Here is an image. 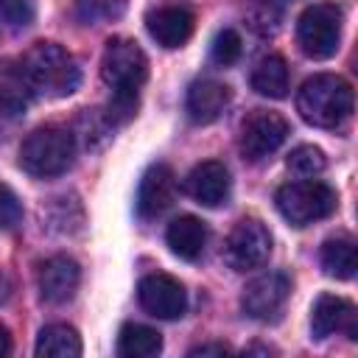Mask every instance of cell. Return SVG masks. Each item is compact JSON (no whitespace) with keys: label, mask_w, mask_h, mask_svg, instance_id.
I'll return each mask as SVG.
<instances>
[{"label":"cell","mask_w":358,"mask_h":358,"mask_svg":"<svg viewBox=\"0 0 358 358\" xmlns=\"http://www.w3.org/2000/svg\"><path fill=\"white\" fill-rule=\"evenodd\" d=\"M34 352L39 358H76L81 355V336L70 324H48L39 330Z\"/></svg>","instance_id":"21"},{"label":"cell","mask_w":358,"mask_h":358,"mask_svg":"<svg viewBox=\"0 0 358 358\" xmlns=\"http://www.w3.org/2000/svg\"><path fill=\"white\" fill-rule=\"evenodd\" d=\"M241 53H243V42H241L235 28H224V31L215 34L213 48H210V56H213L215 64L229 67V64H235L241 59Z\"/></svg>","instance_id":"25"},{"label":"cell","mask_w":358,"mask_h":358,"mask_svg":"<svg viewBox=\"0 0 358 358\" xmlns=\"http://www.w3.org/2000/svg\"><path fill=\"white\" fill-rule=\"evenodd\" d=\"M34 101V87L22 62L0 59V115H22Z\"/></svg>","instance_id":"18"},{"label":"cell","mask_w":358,"mask_h":358,"mask_svg":"<svg viewBox=\"0 0 358 358\" xmlns=\"http://www.w3.org/2000/svg\"><path fill=\"white\" fill-rule=\"evenodd\" d=\"M25 76L34 87V95L45 98H67L81 84V70L76 59L56 42H36L20 59Z\"/></svg>","instance_id":"2"},{"label":"cell","mask_w":358,"mask_h":358,"mask_svg":"<svg viewBox=\"0 0 358 358\" xmlns=\"http://www.w3.org/2000/svg\"><path fill=\"white\" fill-rule=\"evenodd\" d=\"M176 199V176L171 171V165L165 162H154L145 168V173L140 176V187H137V213L140 218H157L162 215Z\"/></svg>","instance_id":"14"},{"label":"cell","mask_w":358,"mask_h":358,"mask_svg":"<svg viewBox=\"0 0 358 358\" xmlns=\"http://www.w3.org/2000/svg\"><path fill=\"white\" fill-rule=\"evenodd\" d=\"M126 11V0H76V17L87 25L117 20Z\"/></svg>","instance_id":"23"},{"label":"cell","mask_w":358,"mask_h":358,"mask_svg":"<svg viewBox=\"0 0 358 358\" xmlns=\"http://www.w3.org/2000/svg\"><path fill=\"white\" fill-rule=\"evenodd\" d=\"M288 134H291V126L280 112L255 109L241 123L238 148L246 162H263L288 140Z\"/></svg>","instance_id":"7"},{"label":"cell","mask_w":358,"mask_h":358,"mask_svg":"<svg viewBox=\"0 0 358 358\" xmlns=\"http://www.w3.org/2000/svg\"><path fill=\"white\" fill-rule=\"evenodd\" d=\"M145 28L151 39L168 50L182 48L196 28V17L187 6H159L145 14Z\"/></svg>","instance_id":"15"},{"label":"cell","mask_w":358,"mask_h":358,"mask_svg":"<svg viewBox=\"0 0 358 358\" xmlns=\"http://www.w3.org/2000/svg\"><path fill=\"white\" fill-rule=\"evenodd\" d=\"M252 90L263 98H285L288 87H291V76H288V64L282 56H263L249 78Z\"/></svg>","instance_id":"19"},{"label":"cell","mask_w":358,"mask_h":358,"mask_svg":"<svg viewBox=\"0 0 358 358\" xmlns=\"http://www.w3.org/2000/svg\"><path fill=\"white\" fill-rule=\"evenodd\" d=\"M0 20L8 28H25L34 22V3L31 0H0Z\"/></svg>","instance_id":"26"},{"label":"cell","mask_w":358,"mask_h":358,"mask_svg":"<svg viewBox=\"0 0 358 358\" xmlns=\"http://www.w3.org/2000/svg\"><path fill=\"white\" fill-rule=\"evenodd\" d=\"M322 268L327 277H336V280H352L355 277V268H358V257H355V243L352 238H330L324 241L322 246Z\"/></svg>","instance_id":"22"},{"label":"cell","mask_w":358,"mask_h":358,"mask_svg":"<svg viewBox=\"0 0 358 358\" xmlns=\"http://www.w3.org/2000/svg\"><path fill=\"white\" fill-rule=\"evenodd\" d=\"M344 14L333 3H313L296 20V42L310 59H330L341 45Z\"/></svg>","instance_id":"6"},{"label":"cell","mask_w":358,"mask_h":358,"mask_svg":"<svg viewBox=\"0 0 358 358\" xmlns=\"http://www.w3.org/2000/svg\"><path fill=\"white\" fill-rule=\"evenodd\" d=\"M207 241H210V229L196 215H179L165 229V243L182 260H199L207 249Z\"/></svg>","instance_id":"17"},{"label":"cell","mask_w":358,"mask_h":358,"mask_svg":"<svg viewBox=\"0 0 358 358\" xmlns=\"http://www.w3.org/2000/svg\"><path fill=\"white\" fill-rule=\"evenodd\" d=\"M11 296V280H8V274L0 268V302H6Z\"/></svg>","instance_id":"30"},{"label":"cell","mask_w":358,"mask_h":358,"mask_svg":"<svg viewBox=\"0 0 358 358\" xmlns=\"http://www.w3.org/2000/svg\"><path fill=\"white\" fill-rule=\"evenodd\" d=\"M310 330L313 338H327L344 333L347 338H358V310L350 299L336 294H322L310 310Z\"/></svg>","instance_id":"12"},{"label":"cell","mask_w":358,"mask_h":358,"mask_svg":"<svg viewBox=\"0 0 358 358\" xmlns=\"http://www.w3.org/2000/svg\"><path fill=\"white\" fill-rule=\"evenodd\" d=\"M162 350V336L137 322H126L117 333V355L123 358H154Z\"/></svg>","instance_id":"20"},{"label":"cell","mask_w":358,"mask_h":358,"mask_svg":"<svg viewBox=\"0 0 358 358\" xmlns=\"http://www.w3.org/2000/svg\"><path fill=\"white\" fill-rule=\"evenodd\" d=\"M227 352H229L227 344H201L190 350V355H227Z\"/></svg>","instance_id":"28"},{"label":"cell","mask_w":358,"mask_h":358,"mask_svg":"<svg viewBox=\"0 0 358 358\" xmlns=\"http://www.w3.org/2000/svg\"><path fill=\"white\" fill-rule=\"evenodd\" d=\"M355 106V92L350 81L333 73L310 76L299 92H296V112L305 123L319 129H338L344 120H350Z\"/></svg>","instance_id":"1"},{"label":"cell","mask_w":358,"mask_h":358,"mask_svg":"<svg viewBox=\"0 0 358 358\" xmlns=\"http://www.w3.org/2000/svg\"><path fill=\"white\" fill-rule=\"evenodd\" d=\"M8 352H11V333H8L6 324H0V358L8 355Z\"/></svg>","instance_id":"29"},{"label":"cell","mask_w":358,"mask_h":358,"mask_svg":"<svg viewBox=\"0 0 358 358\" xmlns=\"http://www.w3.org/2000/svg\"><path fill=\"white\" fill-rule=\"evenodd\" d=\"M291 296V277L285 271H266L260 277H255L243 294H241V308L249 319L257 322H268L277 319L280 310L285 308Z\"/></svg>","instance_id":"9"},{"label":"cell","mask_w":358,"mask_h":358,"mask_svg":"<svg viewBox=\"0 0 358 358\" xmlns=\"http://www.w3.org/2000/svg\"><path fill=\"white\" fill-rule=\"evenodd\" d=\"M268 8H285L288 3H294V0H263Z\"/></svg>","instance_id":"31"},{"label":"cell","mask_w":358,"mask_h":358,"mask_svg":"<svg viewBox=\"0 0 358 358\" xmlns=\"http://www.w3.org/2000/svg\"><path fill=\"white\" fill-rule=\"evenodd\" d=\"M271 255V232L257 218H241L224 243V260L235 271H255Z\"/></svg>","instance_id":"8"},{"label":"cell","mask_w":358,"mask_h":358,"mask_svg":"<svg viewBox=\"0 0 358 358\" xmlns=\"http://www.w3.org/2000/svg\"><path fill=\"white\" fill-rule=\"evenodd\" d=\"M232 101V90L218 81V78H196L187 87V98H185V109L187 117L196 126H207L213 120H218L224 115V109Z\"/></svg>","instance_id":"16"},{"label":"cell","mask_w":358,"mask_h":358,"mask_svg":"<svg viewBox=\"0 0 358 358\" xmlns=\"http://www.w3.org/2000/svg\"><path fill=\"white\" fill-rule=\"evenodd\" d=\"M22 221V204L8 185H0V229H14Z\"/></svg>","instance_id":"27"},{"label":"cell","mask_w":358,"mask_h":358,"mask_svg":"<svg viewBox=\"0 0 358 358\" xmlns=\"http://www.w3.org/2000/svg\"><path fill=\"white\" fill-rule=\"evenodd\" d=\"M101 78L106 81L112 95H137L148 78V56L134 39L115 36L103 48Z\"/></svg>","instance_id":"5"},{"label":"cell","mask_w":358,"mask_h":358,"mask_svg":"<svg viewBox=\"0 0 358 358\" xmlns=\"http://www.w3.org/2000/svg\"><path fill=\"white\" fill-rule=\"evenodd\" d=\"M76 159V134L64 126L34 129L20 145V165L36 179L62 176Z\"/></svg>","instance_id":"3"},{"label":"cell","mask_w":358,"mask_h":358,"mask_svg":"<svg viewBox=\"0 0 358 358\" xmlns=\"http://www.w3.org/2000/svg\"><path fill=\"white\" fill-rule=\"evenodd\" d=\"M274 201H277L280 215L291 227H308L313 221H322V218L333 215L338 207L336 190L327 182L310 179V176L296 179V182H285L277 190Z\"/></svg>","instance_id":"4"},{"label":"cell","mask_w":358,"mask_h":358,"mask_svg":"<svg viewBox=\"0 0 358 358\" xmlns=\"http://www.w3.org/2000/svg\"><path fill=\"white\" fill-rule=\"evenodd\" d=\"M78 282H81V268L67 255H53L36 268V288L48 305L70 302L78 291Z\"/></svg>","instance_id":"11"},{"label":"cell","mask_w":358,"mask_h":358,"mask_svg":"<svg viewBox=\"0 0 358 358\" xmlns=\"http://www.w3.org/2000/svg\"><path fill=\"white\" fill-rule=\"evenodd\" d=\"M229 187H232V179H229V171L224 162L218 159H207V162H199L187 176H185V185L182 190L201 207H218L229 199Z\"/></svg>","instance_id":"13"},{"label":"cell","mask_w":358,"mask_h":358,"mask_svg":"<svg viewBox=\"0 0 358 358\" xmlns=\"http://www.w3.org/2000/svg\"><path fill=\"white\" fill-rule=\"evenodd\" d=\"M285 165H288V171H294L296 176H316V173L324 171L327 159H324V151L316 148V145H296V148L288 154Z\"/></svg>","instance_id":"24"},{"label":"cell","mask_w":358,"mask_h":358,"mask_svg":"<svg viewBox=\"0 0 358 358\" xmlns=\"http://www.w3.org/2000/svg\"><path fill=\"white\" fill-rule=\"evenodd\" d=\"M137 299H140V308L157 319H179L187 310L185 285L165 271L145 274L137 285Z\"/></svg>","instance_id":"10"}]
</instances>
